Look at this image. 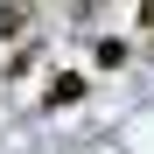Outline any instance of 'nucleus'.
<instances>
[{"label":"nucleus","instance_id":"1","mask_svg":"<svg viewBox=\"0 0 154 154\" xmlns=\"http://www.w3.org/2000/svg\"><path fill=\"white\" fill-rule=\"evenodd\" d=\"M77 98H84V77H77V70L49 77V105H77Z\"/></svg>","mask_w":154,"mask_h":154},{"label":"nucleus","instance_id":"2","mask_svg":"<svg viewBox=\"0 0 154 154\" xmlns=\"http://www.w3.org/2000/svg\"><path fill=\"white\" fill-rule=\"evenodd\" d=\"M91 56H98V70H119L126 56H133V49H126L119 35H105V42H98V49H91Z\"/></svg>","mask_w":154,"mask_h":154},{"label":"nucleus","instance_id":"3","mask_svg":"<svg viewBox=\"0 0 154 154\" xmlns=\"http://www.w3.org/2000/svg\"><path fill=\"white\" fill-rule=\"evenodd\" d=\"M21 28H28V7H0V42L21 35Z\"/></svg>","mask_w":154,"mask_h":154},{"label":"nucleus","instance_id":"4","mask_svg":"<svg viewBox=\"0 0 154 154\" xmlns=\"http://www.w3.org/2000/svg\"><path fill=\"white\" fill-rule=\"evenodd\" d=\"M140 28H154V0H140Z\"/></svg>","mask_w":154,"mask_h":154}]
</instances>
